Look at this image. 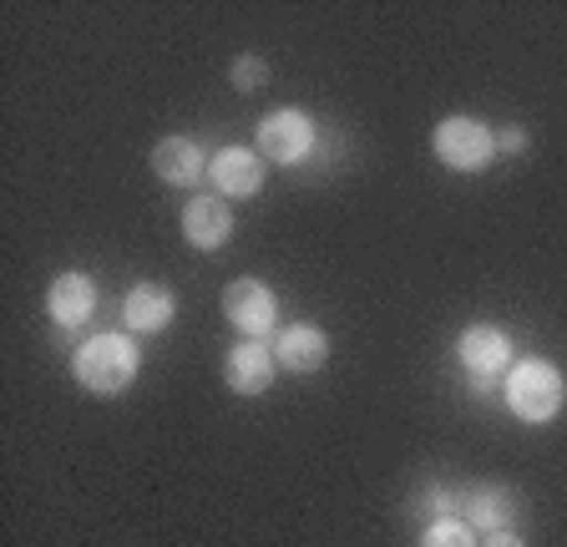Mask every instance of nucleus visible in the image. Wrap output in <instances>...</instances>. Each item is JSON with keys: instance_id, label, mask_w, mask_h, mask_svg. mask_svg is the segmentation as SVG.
Listing matches in <instances>:
<instances>
[{"instance_id": "f257e3e1", "label": "nucleus", "mask_w": 567, "mask_h": 547, "mask_svg": "<svg viewBox=\"0 0 567 547\" xmlns=\"http://www.w3.org/2000/svg\"><path fill=\"white\" fill-rule=\"evenodd\" d=\"M71 370H76V381L92 395H117L137 381V345L127 334H96V340H86L76 350Z\"/></svg>"}, {"instance_id": "f03ea898", "label": "nucleus", "mask_w": 567, "mask_h": 547, "mask_svg": "<svg viewBox=\"0 0 567 547\" xmlns=\"http://www.w3.org/2000/svg\"><path fill=\"white\" fill-rule=\"evenodd\" d=\"M563 370L547 365V360H522V365H512L507 375V405L512 416L532 421V426H543V421H553L557 411H563Z\"/></svg>"}, {"instance_id": "7ed1b4c3", "label": "nucleus", "mask_w": 567, "mask_h": 547, "mask_svg": "<svg viewBox=\"0 0 567 547\" xmlns=\"http://www.w3.org/2000/svg\"><path fill=\"white\" fill-rule=\"evenodd\" d=\"M431 147H436V157L451 167V173H476V167L492 163L496 137L476 117H446L436 132H431Z\"/></svg>"}, {"instance_id": "20e7f679", "label": "nucleus", "mask_w": 567, "mask_h": 547, "mask_svg": "<svg viewBox=\"0 0 567 547\" xmlns=\"http://www.w3.org/2000/svg\"><path fill=\"white\" fill-rule=\"evenodd\" d=\"M224 314H228V324L244 330V340H259V334L274 330L279 305H274L269 285H259V279H234V285L224 289Z\"/></svg>"}, {"instance_id": "39448f33", "label": "nucleus", "mask_w": 567, "mask_h": 547, "mask_svg": "<svg viewBox=\"0 0 567 547\" xmlns=\"http://www.w3.org/2000/svg\"><path fill=\"white\" fill-rule=\"evenodd\" d=\"M315 147V127H309L305 112H269V117L259 122V153L274 157V163H299V157Z\"/></svg>"}, {"instance_id": "423d86ee", "label": "nucleus", "mask_w": 567, "mask_h": 547, "mask_svg": "<svg viewBox=\"0 0 567 547\" xmlns=\"http://www.w3.org/2000/svg\"><path fill=\"white\" fill-rule=\"evenodd\" d=\"M208 178H213V188L228 193V198H254V193L264 188V163L248 153V147H224V153H213Z\"/></svg>"}, {"instance_id": "0eeeda50", "label": "nucleus", "mask_w": 567, "mask_h": 547, "mask_svg": "<svg viewBox=\"0 0 567 547\" xmlns=\"http://www.w3.org/2000/svg\"><path fill=\"white\" fill-rule=\"evenodd\" d=\"M274 365H279V360H274L269 350L244 340V345H234L224 355V381H228V391H238V395H264L274 385Z\"/></svg>"}, {"instance_id": "6e6552de", "label": "nucleus", "mask_w": 567, "mask_h": 547, "mask_svg": "<svg viewBox=\"0 0 567 547\" xmlns=\"http://www.w3.org/2000/svg\"><path fill=\"white\" fill-rule=\"evenodd\" d=\"M274 360H279L284 370H295V375H315V370L330 360V340H324V330H315V324H289V330H279V340H274Z\"/></svg>"}, {"instance_id": "1a4fd4ad", "label": "nucleus", "mask_w": 567, "mask_h": 547, "mask_svg": "<svg viewBox=\"0 0 567 547\" xmlns=\"http://www.w3.org/2000/svg\"><path fill=\"white\" fill-rule=\"evenodd\" d=\"M456 355L476 381H486V375H496V370L512 360V340L496 330V324H472V330L456 340Z\"/></svg>"}, {"instance_id": "9d476101", "label": "nucleus", "mask_w": 567, "mask_h": 547, "mask_svg": "<svg viewBox=\"0 0 567 547\" xmlns=\"http://www.w3.org/2000/svg\"><path fill=\"white\" fill-rule=\"evenodd\" d=\"M183 234H188L193 249H224L228 234H234V214H228L224 198H193L183 208Z\"/></svg>"}, {"instance_id": "9b49d317", "label": "nucleus", "mask_w": 567, "mask_h": 547, "mask_svg": "<svg viewBox=\"0 0 567 547\" xmlns=\"http://www.w3.org/2000/svg\"><path fill=\"white\" fill-rule=\"evenodd\" d=\"M47 310H51V320L66 324V330L86 324L92 320V310H96L92 279H86V274H61L56 285H51V295H47Z\"/></svg>"}, {"instance_id": "f8f14e48", "label": "nucleus", "mask_w": 567, "mask_h": 547, "mask_svg": "<svg viewBox=\"0 0 567 547\" xmlns=\"http://www.w3.org/2000/svg\"><path fill=\"white\" fill-rule=\"evenodd\" d=\"M173 310H177V299L157 285H137V289H127V299H122V320H127V330H137V334H157L167 320H173Z\"/></svg>"}, {"instance_id": "ddd939ff", "label": "nucleus", "mask_w": 567, "mask_h": 547, "mask_svg": "<svg viewBox=\"0 0 567 547\" xmlns=\"http://www.w3.org/2000/svg\"><path fill=\"white\" fill-rule=\"evenodd\" d=\"M203 153L198 143H188V137H163V143L153 147V173L163 183H173V188H188V183L203 178Z\"/></svg>"}, {"instance_id": "4468645a", "label": "nucleus", "mask_w": 567, "mask_h": 547, "mask_svg": "<svg viewBox=\"0 0 567 547\" xmlns=\"http://www.w3.org/2000/svg\"><path fill=\"white\" fill-rule=\"evenodd\" d=\"M461 502H466V517H472L476 527H486V533H502V523L512 517V497L502 487H476Z\"/></svg>"}, {"instance_id": "2eb2a0df", "label": "nucleus", "mask_w": 567, "mask_h": 547, "mask_svg": "<svg viewBox=\"0 0 567 547\" xmlns=\"http://www.w3.org/2000/svg\"><path fill=\"white\" fill-rule=\"evenodd\" d=\"M421 547H476L472 523H456V517H441V523H431V527H425Z\"/></svg>"}, {"instance_id": "dca6fc26", "label": "nucleus", "mask_w": 567, "mask_h": 547, "mask_svg": "<svg viewBox=\"0 0 567 547\" xmlns=\"http://www.w3.org/2000/svg\"><path fill=\"white\" fill-rule=\"evenodd\" d=\"M264 82H269V66H264L259 56H238L234 61V86L238 92H259Z\"/></svg>"}, {"instance_id": "f3484780", "label": "nucleus", "mask_w": 567, "mask_h": 547, "mask_svg": "<svg viewBox=\"0 0 567 547\" xmlns=\"http://www.w3.org/2000/svg\"><path fill=\"white\" fill-rule=\"evenodd\" d=\"M522 147H527V132H502V137H496V153H522Z\"/></svg>"}, {"instance_id": "a211bd4d", "label": "nucleus", "mask_w": 567, "mask_h": 547, "mask_svg": "<svg viewBox=\"0 0 567 547\" xmlns=\"http://www.w3.org/2000/svg\"><path fill=\"white\" fill-rule=\"evenodd\" d=\"M486 547H522V537L502 527V533H486Z\"/></svg>"}]
</instances>
